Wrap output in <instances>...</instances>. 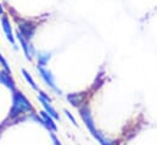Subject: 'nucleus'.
Returning a JSON list of instances; mask_svg holds the SVG:
<instances>
[{"instance_id":"nucleus-1","label":"nucleus","mask_w":157,"mask_h":145,"mask_svg":"<svg viewBox=\"0 0 157 145\" xmlns=\"http://www.w3.org/2000/svg\"><path fill=\"white\" fill-rule=\"evenodd\" d=\"M32 111H34V109L31 101L23 95V93L20 90H13L12 92V106L9 113V118L15 120L20 117L21 115L29 113Z\"/></svg>"},{"instance_id":"nucleus-2","label":"nucleus","mask_w":157,"mask_h":145,"mask_svg":"<svg viewBox=\"0 0 157 145\" xmlns=\"http://www.w3.org/2000/svg\"><path fill=\"white\" fill-rule=\"evenodd\" d=\"M79 115L85 124V127L88 128V131L91 133V135L100 143L101 145H113V143H111L109 139H106L95 127V123H94V120H93V116H91V112L88 105H84L82 108H79Z\"/></svg>"},{"instance_id":"nucleus-3","label":"nucleus","mask_w":157,"mask_h":145,"mask_svg":"<svg viewBox=\"0 0 157 145\" xmlns=\"http://www.w3.org/2000/svg\"><path fill=\"white\" fill-rule=\"evenodd\" d=\"M38 71H39V74L41 77V79L45 82V84L48 87H50L54 92H56L59 95H61V90L56 87V83H55V78L52 76V73L50 70L46 69V66H38Z\"/></svg>"},{"instance_id":"nucleus-4","label":"nucleus","mask_w":157,"mask_h":145,"mask_svg":"<svg viewBox=\"0 0 157 145\" xmlns=\"http://www.w3.org/2000/svg\"><path fill=\"white\" fill-rule=\"evenodd\" d=\"M16 39L18 40V43H20V45H21V48H22V50H23L27 60L32 61L33 55H34V49H33V46L31 44V40H28L27 38H25V37L21 34L20 31L16 32Z\"/></svg>"},{"instance_id":"nucleus-5","label":"nucleus","mask_w":157,"mask_h":145,"mask_svg":"<svg viewBox=\"0 0 157 145\" xmlns=\"http://www.w3.org/2000/svg\"><path fill=\"white\" fill-rule=\"evenodd\" d=\"M1 27H2V31L5 33V36L7 38V40L11 43V45L13 48H16V40H15V34H13V31H12V26H11V22H10V18L7 17V15H1Z\"/></svg>"},{"instance_id":"nucleus-6","label":"nucleus","mask_w":157,"mask_h":145,"mask_svg":"<svg viewBox=\"0 0 157 145\" xmlns=\"http://www.w3.org/2000/svg\"><path fill=\"white\" fill-rule=\"evenodd\" d=\"M18 31L21 32V34L27 38L28 40H31L33 36H34V32H36V26L29 23V21H20L18 22Z\"/></svg>"},{"instance_id":"nucleus-7","label":"nucleus","mask_w":157,"mask_h":145,"mask_svg":"<svg viewBox=\"0 0 157 145\" xmlns=\"http://www.w3.org/2000/svg\"><path fill=\"white\" fill-rule=\"evenodd\" d=\"M0 84L5 85L11 92L16 90V84H15L13 78L11 77V72H7L5 70H1L0 71Z\"/></svg>"},{"instance_id":"nucleus-8","label":"nucleus","mask_w":157,"mask_h":145,"mask_svg":"<svg viewBox=\"0 0 157 145\" xmlns=\"http://www.w3.org/2000/svg\"><path fill=\"white\" fill-rule=\"evenodd\" d=\"M38 100H39V103L41 104V106H43V109L45 112H48L55 121H59L60 120V115L57 113V111L54 109L52 106H51V104H50V101H48V100H45L44 98H41L40 95H38Z\"/></svg>"},{"instance_id":"nucleus-9","label":"nucleus","mask_w":157,"mask_h":145,"mask_svg":"<svg viewBox=\"0 0 157 145\" xmlns=\"http://www.w3.org/2000/svg\"><path fill=\"white\" fill-rule=\"evenodd\" d=\"M39 115H40V117H41V120L44 121L45 127H46L49 131H52V132H56V131H57V126H56V123H55V120H54L48 112L40 111Z\"/></svg>"},{"instance_id":"nucleus-10","label":"nucleus","mask_w":157,"mask_h":145,"mask_svg":"<svg viewBox=\"0 0 157 145\" xmlns=\"http://www.w3.org/2000/svg\"><path fill=\"white\" fill-rule=\"evenodd\" d=\"M67 100L71 103V105L78 108V106H80V104L83 101V94H76V93L68 94L67 95Z\"/></svg>"},{"instance_id":"nucleus-11","label":"nucleus","mask_w":157,"mask_h":145,"mask_svg":"<svg viewBox=\"0 0 157 145\" xmlns=\"http://www.w3.org/2000/svg\"><path fill=\"white\" fill-rule=\"evenodd\" d=\"M37 57H38V66H46V64L51 59V54L45 51H39L37 54Z\"/></svg>"},{"instance_id":"nucleus-12","label":"nucleus","mask_w":157,"mask_h":145,"mask_svg":"<svg viewBox=\"0 0 157 145\" xmlns=\"http://www.w3.org/2000/svg\"><path fill=\"white\" fill-rule=\"evenodd\" d=\"M21 72H22V76L25 77V79L27 80V83H28V84H29L34 90H38V85L36 84V80H34V79H33V77L29 74V72H28L27 70H25V69H22V71H21Z\"/></svg>"},{"instance_id":"nucleus-13","label":"nucleus","mask_w":157,"mask_h":145,"mask_svg":"<svg viewBox=\"0 0 157 145\" xmlns=\"http://www.w3.org/2000/svg\"><path fill=\"white\" fill-rule=\"evenodd\" d=\"M0 65L2 66V69H4L5 71H7V72H11V69H10V66H9L7 61H6V59L2 56V54H1V53H0Z\"/></svg>"},{"instance_id":"nucleus-14","label":"nucleus","mask_w":157,"mask_h":145,"mask_svg":"<svg viewBox=\"0 0 157 145\" xmlns=\"http://www.w3.org/2000/svg\"><path fill=\"white\" fill-rule=\"evenodd\" d=\"M63 112L66 113V116H67V118H70V121L73 123V126H77V122H76V120H75V117H73V115L68 111V110H63Z\"/></svg>"},{"instance_id":"nucleus-15","label":"nucleus","mask_w":157,"mask_h":145,"mask_svg":"<svg viewBox=\"0 0 157 145\" xmlns=\"http://www.w3.org/2000/svg\"><path fill=\"white\" fill-rule=\"evenodd\" d=\"M50 134H51V139H52V142H54V145H61V144H60V142L57 140L56 135H55L54 133H50Z\"/></svg>"},{"instance_id":"nucleus-16","label":"nucleus","mask_w":157,"mask_h":145,"mask_svg":"<svg viewBox=\"0 0 157 145\" xmlns=\"http://www.w3.org/2000/svg\"><path fill=\"white\" fill-rule=\"evenodd\" d=\"M4 14H5V12H4V7H2V4L0 2V16L4 15Z\"/></svg>"}]
</instances>
